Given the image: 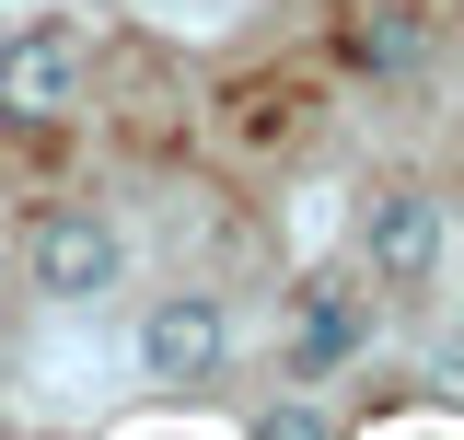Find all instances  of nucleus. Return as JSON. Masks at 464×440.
I'll return each mask as SVG.
<instances>
[{
    "label": "nucleus",
    "mask_w": 464,
    "mask_h": 440,
    "mask_svg": "<svg viewBox=\"0 0 464 440\" xmlns=\"http://www.w3.org/2000/svg\"><path fill=\"white\" fill-rule=\"evenodd\" d=\"M221 359H232V313L209 301V290H174V301L140 313V383L198 394V383H221Z\"/></svg>",
    "instance_id": "nucleus-1"
},
{
    "label": "nucleus",
    "mask_w": 464,
    "mask_h": 440,
    "mask_svg": "<svg viewBox=\"0 0 464 440\" xmlns=\"http://www.w3.org/2000/svg\"><path fill=\"white\" fill-rule=\"evenodd\" d=\"M70 105H82V35L58 12H35L24 35H0V116L12 128H58Z\"/></svg>",
    "instance_id": "nucleus-2"
},
{
    "label": "nucleus",
    "mask_w": 464,
    "mask_h": 440,
    "mask_svg": "<svg viewBox=\"0 0 464 440\" xmlns=\"http://www.w3.org/2000/svg\"><path fill=\"white\" fill-rule=\"evenodd\" d=\"M360 255L383 290H418V278L441 267V197L430 186H372L360 197Z\"/></svg>",
    "instance_id": "nucleus-3"
},
{
    "label": "nucleus",
    "mask_w": 464,
    "mask_h": 440,
    "mask_svg": "<svg viewBox=\"0 0 464 440\" xmlns=\"http://www.w3.org/2000/svg\"><path fill=\"white\" fill-rule=\"evenodd\" d=\"M24 267H35L47 301H93V290H116V220L105 209H47L35 244H24Z\"/></svg>",
    "instance_id": "nucleus-4"
},
{
    "label": "nucleus",
    "mask_w": 464,
    "mask_h": 440,
    "mask_svg": "<svg viewBox=\"0 0 464 440\" xmlns=\"http://www.w3.org/2000/svg\"><path fill=\"white\" fill-rule=\"evenodd\" d=\"M360 348V290H302V325H290V371H337Z\"/></svg>",
    "instance_id": "nucleus-5"
},
{
    "label": "nucleus",
    "mask_w": 464,
    "mask_h": 440,
    "mask_svg": "<svg viewBox=\"0 0 464 440\" xmlns=\"http://www.w3.org/2000/svg\"><path fill=\"white\" fill-rule=\"evenodd\" d=\"M348 58H360L372 81H406V70L430 58V24H418L406 0H383V12H360V24H348Z\"/></svg>",
    "instance_id": "nucleus-6"
},
{
    "label": "nucleus",
    "mask_w": 464,
    "mask_h": 440,
    "mask_svg": "<svg viewBox=\"0 0 464 440\" xmlns=\"http://www.w3.org/2000/svg\"><path fill=\"white\" fill-rule=\"evenodd\" d=\"M256 429H267V440H314V429H325V406H267Z\"/></svg>",
    "instance_id": "nucleus-7"
},
{
    "label": "nucleus",
    "mask_w": 464,
    "mask_h": 440,
    "mask_svg": "<svg viewBox=\"0 0 464 440\" xmlns=\"http://www.w3.org/2000/svg\"><path fill=\"white\" fill-rule=\"evenodd\" d=\"M430 383H441V406H464V348H441V359H430Z\"/></svg>",
    "instance_id": "nucleus-8"
}]
</instances>
